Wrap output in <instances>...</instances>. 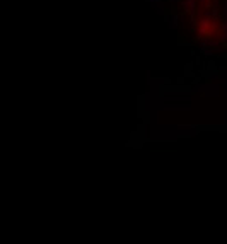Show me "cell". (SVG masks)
<instances>
[{"mask_svg":"<svg viewBox=\"0 0 227 244\" xmlns=\"http://www.w3.org/2000/svg\"><path fill=\"white\" fill-rule=\"evenodd\" d=\"M195 5H196V0H185V2H183L185 10H186V12H190L191 16L195 14Z\"/></svg>","mask_w":227,"mask_h":244,"instance_id":"6da1fadb","label":"cell"}]
</instances>
